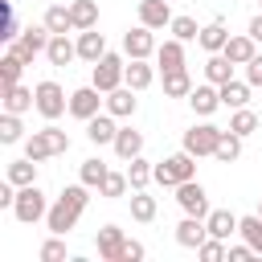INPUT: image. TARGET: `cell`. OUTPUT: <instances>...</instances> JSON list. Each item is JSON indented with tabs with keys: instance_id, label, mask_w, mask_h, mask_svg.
<instances>
[{
	"instance_id": "obj_1",
	"label": "cell",
	"mask_w": 262,
	"mask_h": 262,
	"mask_svg": "<svg viewBox=\"0 0 262 262\" xmlns=\"http://www.w3.org/2000/svg\"><path fill=\"white\" fill-rule=\"evenodd\" d=\"M90 184H66L61 188V196L49 205V213H45V225H49V233H70L74 225H78V217H82V209H86V201H90V192H86Z\"/></svg>"
},
{
	"instance_id": "obj_2",
	"label": "cell",
	"mask_w": 262,
	"mask_h": 262,
	"mask_svg": "<svg viewBox=\"0 0 262 262\" xmlns=\"http://www.w3.org/2000/svg\"><path fill=\"white\" fill-rule=\"evenodd\" d=\"M61 151H70V135L61 131V127H41V131H33L29 139H25V156L29 160H37V164H45L49 156H61Z\"/></svg>"
},
{
	"instance_id": "obj_3",
	"label": "cell",
	"mask_w": 262,
	"mask_h": 262,
	"mask_svg": "<svg viewBox=\"0 0 262 262\" xmlns=\"http://www.w3.org/2000/svg\"><path fill=\"white\" fill-rule=\"evenodd\" d=\"M192 176H196V156L184 151V147L176 156H168V160L156 164V184H164V188H176V184H184Z\"/></svg>"
},
{
	"instance_id": "obj_4",
	"label": "cell",
	"mask_w": 262,
	"mask_h": 262,
	"mask_svg": "<svg viewBox=\"0 0 262 262\" xmlns=\"http://www.w3.org/2000/svg\"><path fill=\"white\" fill-rule=\"evenodd\" d=\"M45 213H49V201H45V192H41L37 184H25V188H16V201H12V217H16L20 225H37Z\"/></svg>"
},
{
	"instance_id": "obj_5",
	"label": "cell",
	"mask_w": 262,
	"mask_h": 262,
	"mask_svg": "<svg viewBox=\"0 0 262 262\" xmlns=\"http://www.w3.org/2000/svg\"><path fill=\"white\" fill-rule=\"evenodd\" d=\"M49 37H53V33H49V29H45V20H41V25L20 29V37H16V41H8V49H12L25 66H29L37 53H45V49H49Z\"/></svg>"
},
{
	"instance_id": "obj_6",
	"label": "cell",
	"mask_w": 262,
	"mask_h": 262,
	"mask_svg": "<svg viewBox=\"0 0 262 262\" xmlns=\"http://www.w3.org/2000/svg\"><path fill=\"white\" fill-rule=\"evenodd\" d=\"M123 74H127V61H123L119 53H111V49H106V53L94 61V70H90V82H94L102 94H111L115 86H123Z\"/></svg>"
},
{
	"instance_id": "obj_7",
	"label": "cell",
	"mask_w": 262,
	"mask_h": 262,
	"mask_svg": "<svg viewBox=\"0 0 262 262\" xmlns=\"http://www.w3.org/2000/svg\"><path fill=\"white\" fill-rule=\"evenodd\" d=\"M33 94H37V111L53 123V119H61L66 111H70V98H66V90L53 82V78H45V82H37L33 86Z\"/></svg>"
},
{
	"instance_id": "obj_8",
	"label": "cell",
	"mask_w": 262,
	"mask_h": 262,
	"mask_svg": "<svg viewBox=\"0 0 262 262\" xmlns=\"http://www.w3.org/2000/svg\"><path fill=\"white\" fill-rule=\"evenodd\" d=\"M98 111H106V94H102L94 82H90V86H78V90L70 94V115H74V119L86 123V119H94Z\"/></svg>"
},
{
	"instance_id": "obj_9",
	"label": "cell",
	"mask_w": 262,
	"mask_h": 262,
	"mask_svg": "<svg viewBox=\"0 0 262 262\" xmlns=\"http://www.w3.org/2000/svg\"><path fill=\"white\" fill-rule=\"evenodd\" d=\"M217 139H221V127H213V123H192V127L184 131V151H192L196 160H201V156H213V151H217Z\"/></svg>"
},
{
	"instance_id": "obj_10",
	"label": "cell",
	"mask_w": 262,
	"mask_h": 262,
	"mask_svg": "<svg viewBox=\"0 0 262 262\" xmlns=\"http://www.w3.org/2000/svg\"><path fill=\"white\" fill-rule=\"evenodd\" d=\"M176 205L188 213V217H209V192H205V184L192 176V180H184V184H176Z\"/></svg>"
},
{
	"instance_id": "obj_11",
	"label": "cell",
	"mask_w": 262,
	"mask_h": 262,
	"mask_svg": "<svg viewBox=\"0 0 262 262\" xmlns=\"http://www.w3.org/2000/svg\"><path fill=\"white\" fill-rule=\"evenodd\" d=\"M151 33H156V29H147V25L127 29V33H123V53H127V57H151V53L160 49Z\"/></svg>"
},
{
	"instance_id": "obj_12",
	"label": "cell",
	"mask_w": 262,
	"mask_h": 262,
	"mask_svg": "<svg viewBox=\"0 0 262 262\" xmlns=\"http://www.w3.org/2000/svg\"><path fill=\"white\" fill-rule=\"evenodd\" d=\"M94 246H98V258H102V262H123L127 233H123L119 225H102V229H98V237H94Z\"/></svg>"
},
{
	"instance_id": "obj_13",
	"label": "cell",
	"mask_w": 262,
	"mask_h": 262,
	"mask_svg": "<svg viewBox=\"0 0 262 262\" xmlns=\"http://www.w3.org/2000/svg\"><path fill=\"white\" fill-rule=\"evenodd\" d=\"M115 135H119V123H115V115H111V111H98L94 119H86V139H90L94 147L115 143Z\"/></svg>"
},
{
	"instance_id": "obj_14",
	"label": "cell",
	"mask_w": 262,
	"mask_h": 262,
	"mask_svg": "<svg viewBox=\"0 0 262 262\" xmlns=\"http://www.w3.org/2000/svg\"><path fill=\"white\" fill-rule=\"evenodd\" d=\"M135 94H139V90H131L127 82H123V86H115V90L106 94V111H111L115 119H131V115H135V106H139V98H135Z\"/></svg>"
},
{
	"instance_id": "obj_15",
	"label": "cell",
	"mask_w": 262,
	"mask_h": 262,
	"mask_svg": "<svg viewBox=\"0 0 262 262\" xmlns=\"http://www.w3.org/2000/svg\"><path fill=\"white\" fill-rule=\"evenodd\" d=\"M205 237H209V225H205V217H188V213H184V221L176 225V246H184V250H196Z\"/></svg>"
},
{
	"instance_id": "obj_16",
	"label": "cell",
	"mask_w": 262,
	"mask_h": 262,
	"mask_svg": "<svg viewBox=\"0 0 262 262\" xmlns=\"http://www.w3.org/2000/svg\"><path fill=\"white\" fill-rule=\"evenodd\" d=\"M139 25H147V29H168V25H172L168 0H139Z\"/></svg>"
},
{
	"instance_id": "obj_17",
	"label": "cell",
	"mask_w": 262,
	"mask_h": 262,
	"mask_svg": "<svg viewBox=\"0 0 262 262\" xmlns=\"http://www.w3.org/2000/svg\"><path fill=\"white\" fill-rule=\"evenodd\" d=\"M102 53H106V37L98 33V25H94V29H82V33H78V57L94 66Z\"/></svg>"
},
{
	"instance_id": "obj_18",
	"label": "cell",
	"mask_w": 262,
	"mask_h": 262,
	"mask_svg": "<svg viewBox=\"0 0 262 262\" xmlns=\"http://www.w3.org/2000/svg\"><path fill=\"white\" fill-rule=\"evenodd\" d=\"M45 57H49V66H70L78 57V41H70V33H53Z\"/></svg>"
},
{
	"instance_id": "obj_19",
	"label": "cell",
	"mask_w": 262,
	"mask_h": 262,
	"mask_svg": "<svg viewBox=\"0 0 262 262\" xmlns=\"http://www.w3.org/2000/svg\"><path fill=\"white\" fill-rule=\"evenodd\" d=\"M156 66H160V74H172V70H184V41H180V37H172V41H164V45L156 49Z\"/></svg>"
},
{
	"instance_id": "obj_20",
	"label": "cell",
	"mask_w": 262,
	"mask_h": 262,
	"mask_svg": "<svg viewBox=\"0 0 262 262\" xmlns=\"http://www.w3.org/2000/svg\"><path fill=\"white\" fill-rule=\"evenodd\" d=\"M188 106H192L196 115H213V111L221 106V86H213V82H205V86H192V94H188Z\"/></svg>"
},
{
	"instance_id": "obj_21",
	"label": "cell",
	"mask_w": 262,
	"mask_h": 262,
	"mask_svg": "<svg viewBox=\"0 0 262 262\" xmlns=\"http://www.w3.org/2000/svg\"><path fill=\"white\" fill-rule=\"evenodd\" d=\"M115 156L119 160H135V156H143V131H135V127H119V135H115Z\"/></svg>"
},
{
	"instance_id": "obj_22",
	"label": "cell",
	"mask_w": 262,
	"mask_h": 262,
	"mask_svg": "<svg viewBox=\"0 0 262 262\" xmlns=\"http://www.w3.org/2000/svg\"><path fill=\"white\" fill-rule=\"evenodd\" d=\"M237 221H242V217H233L229 209H209V217H205L209 237H221V242H229V237L237 233Z\"/></svg>"
},
{
	"instance_id": "obj_23",
	"label": "cell",
	"mask_w": 262,
	"mask_h": 262,
	"mask_svg": "<svg viewBox=\"0 0 262 262\" xmlns=\"http://www.w3.org/2000/svg\"><path fill=\"white\" fill-rule=\"evenodd\" d=\"M123 82H127L131 90H147V86L156 82V66H147V57H131V61H127Z\"/></svg>"
},
{
	"instance_id": "obj_24",
	"label": "cell",
	"mask_w": 262,
	"mask_h": 262,
	"mask_svg": "<svg viewBox=\"0 0 262 262\" xmlns=\"http://www.w3.org/2000/svg\"><path fill=\"white\" fill-rule=\"evenodd\" d=\"M221 53H225V57H229V61H233V66H246V61H250V57H254V53H258V41H254V37H250V33H242V37H229V41H225V49H221Z\"/></svg>"
},
{
	"instance_id": "obj_25",
	"label": "cell",
	"mask_w": 262,
	"mask_h": 262,
	"mask_svg": "<svg viewBox=\"0 0 262 262\" xmlns=\"http://www.w3.org/2000/svg\"><path fill=\"white\" fill-rule=\"evenodd\" d=\"M33 106H37V94H33V90H25L20 82H16V86H4V111L25 115V111H33Z\"/></svg>"
},
{
	"instance_id": "obj_26",
	"label": "cell",
	"mask_w": 262,
	"mask_h": 262,
	"mask_svg": "<svg viewBox=\"0 0 262 262\" xmlns=\"http://www.w3.org/2000/svg\"><path fill=\"white\" fill-rule=\"evenodd\" d=\"M156 213H160L156 196H147V188H131V217L139 225H147V221H156Z\"/></svg>"
},
{
	"instance_id": "obj_27",
	"label": "cell",
	"mask_w": 262,
	"mask_h": 262,
	"mask_svg": "<svg viewBox=\"0 0 262 262\" xmlns=\"http://www.w3.org/2000/svg\"><path fill=\"white\" fill-rule=\"evenodd\" d=\"M70 16H74V29H94L98 25V0H70Z\"/></svg>"
},
{
	"instance_id": "obj_28",
	"label": "cell",
	"mask_w": 262,
	"mask_h": 262,
	"mask_svg": "<svg viewBox=\"0 0 262 262\" xmlns=\"http://www.w3.org/2000/svg\"><path fill=\"white\" fill-rule=\"evenodd\" d=\"M45 29L49 33H78L74 29V16H70V4H49L45 8Z\"/></svg>"
},
{
	"instance_id": "obj_29",
	"label": "cell",
	"mask_w": 262,
	"mask_h": 262,
	"mask_svg": "<svg viewBox=\"0 0 262 262\" xmlns=\"http://www.w3.org/2000/svg\"><path fill=\"white\" fill-rule=\"evenodd\" d=\"M205 78H209L213 86H225V82H233V61H229L225 53H213V57L205 61Z\"/></svg>"
},
{
	"instance_id": "obj_30",
	"label": "cell",
	"mask_w": 262,
	"mask_h": 262,
	"mask_svg": "<svg viewBox=\"0 0 262 262\" xmlns=\"http://www.w3.org/2000/svg\"><path fill=\"white\" fill-rule=\"evenodd\" d=\"M4 180H12L16 188H25V184H37V160H29V156L12 160V164H8V176H4Z\"/></svg>"
},
{
	"instance_id": "obj_31",
	"label": "cell",
	"mask_w": 262,
	"mask_h": 262,
	"mask_svg": "<svg viewBox=\"0 0 262 262\" xmlns=\"http://www.w3.org/2000/svg\"><path fill=\"white\" fill-rule=\"evenodd\" d=\"M127 180H131V188H147V184L156 180V164H151V160H143V156L127 160Z\"/></svg>"
},
{
	"instance_id": "obj_32",
	"label": "cell",
	"mask_w": 262,
	"mask_h": 262,
	"mask_svg": "<svg viewBox=\"0 0 262 262\" xmlns=\"http://www.w3.org/2000/svg\"><path fill=\"white\" fill-rule=\"evenodd\" d=\"M225 41H229V33H225V25H221V20L205 25V29H201V37H196V45H201V49H209V53H221V49H225Z\"/></svg>"
},
{
	"instance_id": "obj_33",
	"label": "cell",
	"mask_w": 262,
	"mask_h": 262,
	"mask_svg": "<svg viewBox=\"0 0 262 262\" xmlns=\"http://www.w3.org/2000/svg\"><path fill=\"white\" fill-rule=\"evenodd\" d=\"M192 94V78H188V70H172V74H164V98H188Z\"/></svg>"
},
{
	"instance_id": "obj_34",
	"label": "cell",
	"mask_w": 262,
	"mask_h": 262,
	"mask_svg": "<svg viewBox=\"0 0 262 262\" xmlns=\"http://www.w3.org/2000/svg\"><path fill=\"white\" fill-rule=\"evenodd\" d=\"M242 156V135H233L229 127L221 131V139H217V151H213V160H221V164H233Z\"/></svg>"
},
{
	"instance_id": "obj_35",
	"label": "cell",
	"mask_w": 262,
	"mask_h": 262,
	"mask_svg": "<svg viewBox=\"0 0 262 262\" xmlns=\"http://www.w3.org/2000/svg\"><path fill=\"white\" fill-rule=\"evenodd\" d=\"M237 233H242V242L254 246V254H262V213L242 217V221H237Z\"/></svg>"
},
{
	"instance_id": "obj_36",
	"label": "cell",
	"mask_w": 262,
	"mask_h": 262,
	"mask_svg": "<svg viewBox=\"0 0 262 262\" xmlns=\"http://www.w3.org/2000/svg\"><path fill=\"white\" fill-rule=\"evenodd\" d=\"M246 102H250V82H225V86H221V106L237 111V106H246Z\"/></svg>"
},
{
	"instance_id": "obj_37",
	"label": "cell",
	"mask_w": 262,
	"mask_h": 262,
	"mask_svg": "<svg viewBox=\"0 0 262 262\" xmlns=\"http://www.w3.org/2000/svg\"><path fill=\"white\" fill-rule=\"evenodd\" d=\"M25 139V123H20V115H12V111H4L0 115V143H20Z\"/></svg>"
},
{
	"instance_id": "obj_38",
	"label": "cell",
	"mask_w": 262,
	"mask_h": 262,
	"mask_svg": "<svg viewBox=\"0 0 262 262\" xmlns=\"http://www.w3.org/2000/svg\"><path fill=\"white\" fill-rule=\"evenodd\" d=\"M106 172H111V168H106L98 156H90V160H82V168H78V180H82V184H90V188H98V184L106 180Z\"/></svg>"
},
{
	"instance_id": "obj_39",
	"label": "cell",
	"mask_w": 262,
	"mask_h": 262,
	"mask_svg": "<svg viewBox=\"0 0 262 262\" xmlns=\"http://www.w3.org/2000/svg\"><path fill=\"white\" fill-rule=\"evenodd\" d=\"M229 131H233V135H242V139H246V135H254V131H258V115H254L250 106H237V111H233V119H229Z\"/></svg>"
},
{
	"instance_id": "obj_40",
	"label": "cell",
	"mask_w": 262,
	"mask_h": 262,
	"mask_svg": "<svg viewBox=\"0 0 262 262\" xmlns=\"http://www.w3.org/2000/svg\"><path fill=\"white\" fill-rule=\"evenodd\" d=\"M127 188H131L127 172H106V180L98 184V192H102L106 201H119V196H127Z\"/></svg>"
},
{
	"instance_id": "obj_41",
	"label": "cell",
	"mask_w": 262,
	"mask_h": 262,
	"mask_svg": "<svg viewBox=\"0 0 262 262\" xmlns=\"http://www.w3.org/2000/svg\"><path fill=\"white\" fill-rule=\"evenodd\" d=\"M20 70H25V61L8 49V53L0 57V82H4V86H16V82H20Z\"/></svg>"
},
{
	"instance_id": "obj_42",
	"label": "cell",
	"mask_w": 262,
	"mask_h": 262,
	"mask_svg": "<svg viewBox=\"0 0 262 262\" xmlns=\"http://www.w3.org/2000/svg\"><path fill=\"white\" fill-rule=\"evenodd\" d=\"M196 258H201V262H221V258H229V246H225L221 237H205V242L196 246Z\"/></svg>"
},
{
	"instance_id": "obj_43",
	"label": "cell",
	"mask_w": 262,
	"mask_h": 262,
	"mask_svg": "<svg viewBox=\"0 0 262 262\" xmlns=\"http://www.w3.org/2000/svg\"><path fill=\"white\" fill-rule=\"evenodd\" d=\"M168 29H172V37H180V41H196V37H201V25H196L192 16H172Z\"/></svg>"
},
{
	"instance_id": "obj_44",
	"label": "cell",
	"mask_w": 262,
	"mask_h": 262,
	"mask_svg": "<svg viewBox=\"0 0 262 262\" xmlns=\"http://www.w3.org/2000/svg\"><path fill=\"white\" fill-rule=\"evenodd\" d=\"M0 16H4V25H0V41H16V37H20V29H16L12 0H0Z\"/></svg>"
},
{
	"instance_id": "obj_45",
	"label": "cell",
	"mask_w": 262,
	"mask_h": 262,
	"mask_svg": "<svg viewBox=\"0 0 262 262\" xmlns=\"http://www.w3.org/2000/svg\"><path fill=\"white\" fill-rule=\"evenodd\" d=\"M61 258H66V242H61V233H53L41 246V262H61Z\"/></svg>"
},
{
	"instance_id": "obj_46",
	"label": "cell",
	"mask_w": 262,
	"mask_h": 262,
	"mask_svg": "<svg viewBox=\"0 0 262 262\" xmlns=\"http://www.w3.org/2000/svg\"><path fill=\"white\" fill-rule=\"evenodd\" d=\"M246 82H250V86H262V53H254V57L246 61Z\"/></svg>"
},
{
	"instance_id": "obj_47",
	"label": "cell",
	"mask_w": 262,
	"mask_h": 262,
	"mask_svg": "<svg viewBox=\"0 0 262 262\" xmlns=\"http://www.w3.org/2000/svg\"><path fill=\"white\" fill-rule=\"evenodd\" d=\"M143 254H147V250H143V242H131V237H127V246H123V262H139Z\"/></svg>"
},
{
	"instance_id": "obj_48",
	"label": "cell",
	"mask_w": 262,
	"mask_h": 262,
	"mask_svg": "<svg viewBox=\"0 0 262 262\" xmlns=\"http://www.w3.org/2000/svg\"><path fill=\"white\" fill-rule=\"evenodd\" d=\"M246 258H254V246H250V242H237V246H229V262H246Z\"/></svg>"
},
{
	"instance_id": "obj_49",
	"label": "cell",
	"mask_w": 262,
	"mask_h": 262,
	"mask_svg": "<svg viewBox=\"0 0 262 262\" xmlns=\"http://www.w3.org/2000/svg\"><path fill=\"white\" fill-rule=\"evenodd\" d=\"M12 201H16V184L4 180V184H0V209H12Z\"/></svg>"
},
{
	"instance_id": "obj_50",
	"label": "cell",
	"mask_w": 262,
	"mask_h": 262,
	"mask_svg": "<svg viewBox=\"0 0 262 262\" xmlns=\"http://www.w3.org/2000/svg\"><path fill=\"white\" fill-rule=\"evenodd\" d=\"M246 33H250V37H254V41H258V45H262V12H258V16H254V20H250V29H246Z\"/></svg>"
},
{
	"instance_id": "obj_51",
	"label": "cell",
	"mask_w": 262,
	"mask_h": 262,
	"mask_svg": "<svg viewBox=\"0 0 262 262\" xmlns=\"http://www.w3.org/2000/svg\"><path fill=\"white\" fill-rule=\"evenodd\" d=\"M258 213H262V201H258Z\"/></svg>"
},
{
	"instance_id": "obj_52",
	"label": "cell",
	"mask_w": 262,
	"mask_h": 262,
	"mask_svg": "<svg viewBox=\"0 0 262 262\" xmlns=\"http://www.w3.org/2000/svg\"><path fill=\"white\" fill-rule=\"evenodd\" d=\"M258 4H262V0H258Z\"/></svg>"
}]
</instances>
